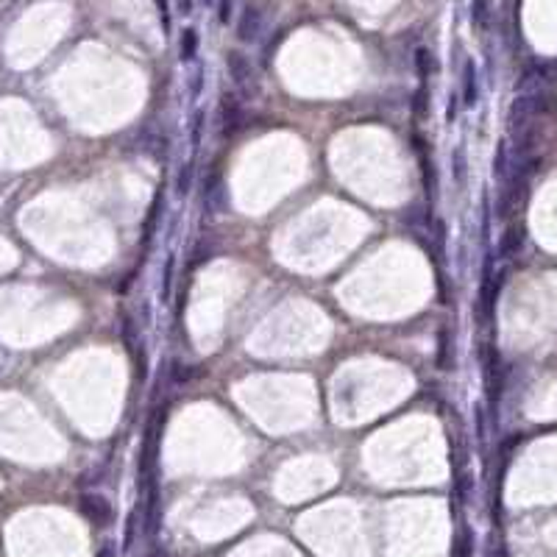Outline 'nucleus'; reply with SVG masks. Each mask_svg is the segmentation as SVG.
<instances>
[{
    "mask_svg": "<svg viewBox=\"0 0 557 557\" xmlns=\"http://www.w3.org/2000/svg\"><path fill=\"white\" fill-rule=\"evenodd\" d=\"M404 223L409 229H429L432 223V212L426 207H412L409 212H404Z\"/></svg>",
    "mask_w": 557,
    "mask_h": 557,
    "instance_id": "obj_12",
    "label": "nucleus"
},
{
    "mask_svg": "<svg viewBox=\"0 0 557 557\" xmlns=\"http://www.w3.org/2000/svg\"><path fill=\"white\" fill-rule=\"evenodd\" d=\"M170 379H173V385H187V382L192 379V371H190L187 365H181V362H173V368H170Z\"/></svg>",
    "mask_w": 557,
    "mask_h": 557,
    "instance_id": "obj_18",
    "label": "nucleus"
},
{
    "mask_svg": "<svg viewBox=\"0 0 557 557\" xmlns=\"http://www.w3.org/2000/svg\"><path fill=\"white\" fill-rule=\"evenodd\" d=\"M487 557H507V549H504V544L499 541V538H493V544H490V552Z\"/></svg>",
    "mask_w": 557,
    "mask_h": 557,
    "instance_id": "obj_23",
    "label": "nucleus"
},
{
    "mask_svg": "<svg viewBox=\"0 0 557 557\" xmlns=\"http://www.w3.org/2000/svg\"><path fill=\"white\" fill-rule=\"evenodd\" d=\"M181 51V62H190V59H195V51H198V31L195 28H184V34H181V45H178Z\"/></svg>",
    "mask_w": 557,
    "mask_h": 557,
    "instance_id": "obj_13",
    "label": "nucleus"
},
{
    "mask_svg": "<svg viewBox=\"0 0 557 557\" xmlns=\"http://www.w3.org/2000/svg\"><path fill=\"white\" fill-rule=\"evenodd\" d=\"M204 207L209 212H226L229 209V187H226L221 173L207 176V181H204Z\"/></svg>",
    "mask_w": 557,
    "mask_h": 557,
    "instance_id": "obj_4",
    "label": "nucleus"
},
{
    "mask_svg": "<svg viewBox=\"0 0 557 557\" xmlns=\"http://www.w3.org/2000/svg\"><path fill=\"white\" fill-rule=\"evenodd\" d=\"M98 557H114V546H112V544H103L100 552H98Z\"/></svg>",
    "mask_w": 557,
    "mask_h": 557,
    "instance_id": "obj_26",
    "label": "nucleus"
},
{
    "mask_svg": "<svg viewBox=\"0 0 557 557\" xmlns=\"http://www.w3.org/2000/svg\"><path fill=\"white\" fill-rule=\"evenodd\" d=\"M482 376H485V388H487V398L490 404H496L504 388V365L502 357L496 351V346H485L482 348Z\"/></svg>",
    "mask_w": 557,
    "mask_h": 557,
    "instance_id": "obj_2",
    "label": "nucleus"
},
{
    "mask_svg": "<svg viewBox=\"0 0 557 557\" xmlns=\"http://www.w3.org/2000/svg\"><path fill=\"white\" fill-rule=\"evenodd\" d=\"M178 8H181L184 14H190V11H192V0H178Z\"/></svg>",
    "mask_w": 557,
    "mask_h": 557,
    "instance_id": "obj_27",
    "label": "nucleus"
},
{
    "mask_svg": "<svg viewBox=\"0 0 557 557\" xmlns=\"http://www.w3.org/2000/svg\"><path fill=\"white\" fill-rule=\"evenodd\" d=\"M477 100H479L477 67H474V62H466V70H463V103L466 106H474Z\"/></svg>",
    "mask_w": 557,
    "mask_h": 557,
    "instance_id": "obj_8",
    "label": "nucleus"
},
{
    "mask_svg": "<svg viewBox=\"0 0 557 557\" xmlns=\"http://www.w3.org/2000/svg\"><path fill=\"white\" fill-rule=\"evenodd\" d=\"M79 507H81V516H84L86 521H92L95 527H106V524H112L114 510H112V504H109V499H106L103 493H95V490L81 493Z\"/></svg>",
    "mask_w": 557,
    "mask_h": 557,
    "instance_id": "obj_3",
    "label": "nucleus"
},
{
    "mask_svg": "<svg viewBox=\"0 0 557 557\" xmlns=\"http://www.w3.org/2000/svg\"><path fill=\"white\" fill-rule=\"evenodd\" d=\"M259 34H262V11H259L256 6H248V8L240 14L237 37L242 42H254Z\"/></svg>",
    "mask_w": 557,
    "mask_h": 557,
    "instance_id": "obj_6",
    "label": "nucleus"
},
{
    "mask_svg": "<svg viewBox=\"0 0 557 557\" xmlns=\"http://www.w3.org/2000/svg\"><path fill=\"white\" fill-rule=\"evenodd\" d=\"M192 176H195V164H192V162H187V167H181V170H178V178H176V190H178L181 195H187V192H190V187H192Z\"/></svg>",
    "mask_w": 557,
    "mask_h": 557,
    "instance_id": "obj_17",
    "label": "nucleus"
},
{
    "mask_svg": "<svg viewBox=\"0 0 557 557\" xmlns=\"http://www.w3.org/2000/svg\"><path fill=\"white\" fill-rule=\"evenodd\" d=\"M415 67H418V76L421 79H429L432 73H438V59L429 48H418L415 51Z\"/></svg>",
    "mask_w": 557,
    "mask_h": 557,
    "instance_id": "obj_9",
    "label": "nucleus"
},
{
    "mask_svg": "<svg viewBox=\"0 0 557 557\" xmlns=\"http://www.w3.org/2000/svg\"><path fill=\"white\" fill-rule=\"evenodd\" d=\"M471 20H474L477 28H487V22H490V6H487V0H474L471 3Z\"/></svg>",
    "mask_w": 557,
    "mask_h": 557,
    "instance_id": "obj_16",
    "label": "nucleus"
},
{
    "mask_svg": "<svg viewBox=\"0 0 557 557\" xmlns=\"http://www.w3.org/2000/svg\"><path fill=\"white\" fill-rule=\"evenodd\" d=\"M229 17H232V0H221V6H218V20H221V22H229Z\"/></svg>",
    "mask_w": 557,
    "mask_h": 557,
    "instance_id": "obj_22",
    "label": "nucleus"
},
{
    "mask_svg": "<svg viewBox=\"0 0 557 557\" xmlns=\"http://www.w3.org/2000/svg\"><path fill=\"white\" fill-rule=\"evenodd\" d=\"M157 6H159V11H162V22H164V28L170 25V17H167V3L164 0H157Z\"/></svg>",
    "mask_w": 557,
    "mask_h": 557,
    "instance_id": "obj_25",
    "label": "nucleus"
},
{
    "mask_svg": "<svg viewBox=\"0 0 557 557\" xmlns=\"http://www.w3.org/2000/svg\"><path fill=\"white\" fill-rule=\"evenodd\" d=\"M201 92V67H195V73H192V95H198Z\"/></svg>",
    "mask_w": 557,
    "mask_h": 557,
    "instance_id": "obj_24",
    "label": "nucleus"
},
{
    "mask_svg": "<svg viewBox=\"0 0 557 557\" xmlns=\"http://www.w3.org/2000/svg\"><path fill=\"white\" fill-rule=\"evenodd\" d=\"M507 164H510V162H507V145L502 143L499 151H496V159H493V173H496L499 178H504V176H507Z\"/></svg>",
    "mask_w": 557,
    "mask_h": 557,
    "instance_id": "obj_19",
    "label": "nucleus"
},
{
    "mask_svg": "<svg viewBox=\"0 0 557 557\" xmlns=\"http://www.w3.org/2000/svg\"><path fill=\"white\" fill-rule=\"evenodd\" d=\"M527 242V229L524 223H513L510 229H504V235L499 240V256L507 259V256H516Z\"/></svg>",
    "mask_w": 557,
    "mask_h": 557,
    "instance_id": "obj_7",
    "label": "nucleus"
},
{
    "mask_svg": "<svg viewBox=\"0 0 557 557\" xmlns=\"http://www.w3.org/2000/svg\"><path fill=\"white\" fill-rule=\"evenodd\" d=\"M201 129H204V114L198 112V114H195V120H192V145H198V140H201Z\"/></svg>",
    "mask_w": 557,
    "mask_h": 557,
    "instance_id": "obj_21",
    "label": "nucleus"
},
{
    "mask_svg": "<svg viewBox=\"0 0 557 557\" xmlns=\"http://www.w3.org/2000/svg\"><path fill=\"white\" fill-rule=\"evenodd\" d=\"M452 557H474V535L471 530H460L452 541Z\"/></svg>",
    "mask_w": 557,
    "mask_h": 557,
    "instance_id": "obj_10",
    "label": "nucleus"
},
{
    "mask_svg": "<svg viewBox=\"0 0 557 557\" xmlns=\"http://www.w3.org/2000/svg\"><path fill=\"white\" fill-rule=\"evenodd\" d=\"M137 518H140V510H134L129 516V524H126V538H123V549H131L134 544V535H137Z\"/></svg>",
    "mask_w": 557,
    "mask_h": 557,
    "instance_id": "obj_20",
    "label": "nucleus"
},
{
    "mask_svg": "<svg viewBox=\"0 0 557 557\" xmlns=\"http://www.w3.org/2000/svg\"><path fill=\"white\" fill-rule=\"evenodd\" d=\"M429 109H432V98H429L426 86H421V89L412 95V114H415L418 120H424V117L429 114Z\"/></svg>",
    "mask_w": 557,
    "mask_h": 557,
    "instance_id": "obj_14",
    "label": "nucleus"
},
{
    "mask_svg": "<svg viewBox=\"0 0 557 557\" xmlns=\"http://www.w3.org/2000/svg\"><path fill=\"white\" fill-rule=\"evenodd\" d=\"M221 123H223V137H235L245 126V112L237 95H223L221 98Z\"/></svg>",
    "mask_w": 557,
    "mask_h": 557,
    "instance_id": "obj_5",
    "label": "nucleus"
},
{
    "mask_svg": "<svg viewBox=\"0 0 557 557\" xmlns=\"http://www.w3.org/2000/svg\"><path fill=\"white\" fill-rule=\"evenodd\" d=\"M226 65H229V76L235 81V86H237L245 98H254L259 92V84H256V73H254L251 59L245 53H240V51H229Z\"/></svg>",
    "mask_w": 557,
    "mask_h": 557,
    "instance_id": "obj_1",
    "label": "nucleus"
},
{
    "mask_svg": "<svg viewBox=\"0 0 557 557\" xmlns=\"http://www.w3.org/2000/svg\"><path fill=\"white\" fill-rule=\"evenodd\" d=\"M452 170H454V184L466 187L468 181V164H466V145H457L452 151Z\"/></svg>",
    "mask_w": 557,
    "mask_h": 557,
    "instance_id": "obj_11",
    "label": "nucleus"
},
{
    "mask_svg": "<svg viewBox=\"0 0 557 557\" xmlns=\"http://www.w3.org/2000/svg\"><path fill=\"white\" fill-rule=\"evenodd\" d=\"M438 365L440 368H452L454 365V346L449 332H440V351H438Z\"/></svg>",
    "mask_w": 557,
    "mask_h": 557,
    "instance_id": "obj_15",
    "label": "nucleus"
}]
</instances>
